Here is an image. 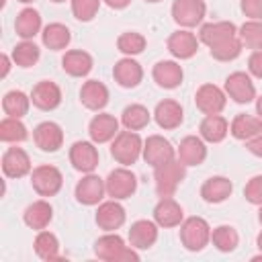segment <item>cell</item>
Listing matches in <instances>:
<instances>
[{
	"mask_svg": "<svg viewBox=\"0 0 262 262\" xmlns=\"http://www.w3.org/2000/svg\"><path fill=\"white\" fill-rule=\"evenodd\" d=\"M94 254L104 262H129V260L137 262L139 260L137 250L133 246H127L117 231H104V235H100L94 244Z\"/></svg>",
	"mask_w": 262,
	"mask_h": 262,
	"instance_id": "obj_1",
	"label": "cell"
},
{
	"mask_svg": "<svg viewBox=\"0 0 262 262\" xmlns=\"http://www.w3.org/2000/svg\"><path fill=\"white\" fill-rule=\"evenodd\" d=\"M141 154H143V139L139 137L137 131H131V129L119 131L117 137L111 141V156L121 166L135 164L141 158Z\"/></svg>",
	"mask_w": 262,
	"mask_h": 262,
	"instance_id": "obj_2",
	"label": "cell"
},
{
	"mask_svg": "<svg viewBox=\"0 0 262 262\" xmlns=\"http://www.w3.org/2000/svg\"><path fill=\"white\" fill-rule=\"evenodd\" d=\"M184 178H186V166L178 158L154 168V184L160 196H172Z\"/></svg>",
	"mask_w": 262,
	"mask_h": 262,
	"instance_id": "obj_3",
	"label": "cell"
},
{
	"mask_svg": "<svg viewBox=\"0 0 262 262\" xmlns=\"http://www.w3.org/2000/svg\"><path fill=\"white\" fill-rule=\"evenodd\" d=\"M211 231L203 217H188L180 223V242L188 252H201L211 244Z\"/></svg>",
	"mask_w": 262,
	"mask_h": 262,
	"instance_id": "obj_4",
	"label": "cell"
},
{
	"mask_svg": "<svg viewBox=\"0 0 262 262\" xmlns=\"http://www.w3.org/2000/svg\"><path fill=\"white\" fill-rule=\"evenodd\" d=\"M31 186L39 196H55L63 186V174L51 164H41L31 172Z\"/></svg>",
	"mask_w": 262,
	"mask_h": 262,
	"instance_id": "obj_5",
	"label": "cell"
},
{
	"mask_svg": "<svg viewBox=\"0 0 262 262\" xmlns=\"http://www.w3.org/2000/svg\"><path fill=\"white\" fill-rule=\"evenodd\" d=\"M106 194L115 201H125L137 190V176L129 170V166H119L108 172L104 178Z\"/></svg>",
	"mask_w": 262,
	"mask_h": 262,
	"instance_id": "obj_6",
	"label": "cell"
},
{
	"mask_svg": "<svg viewBox=\"0 0 262 262\" xmlns=\"http://www.w3.org/2000/svg\"><path fill=\"white\" fill-rule=\"evenodd\" d=\"M207 14L205 0H174L172 2V18L182 29H192L203 23Z\"/></svg>",
	"mask_w": 262,
	"mask_h": 262,
	"instance_id": "obj_7",
	"label": "cell"
},
{
	"mask_svg": "<svg viewBox=\"0 0 262 262\" xmlns=\"http://www.w3.org/2000/svg\"><path fill=\"white\" fill-rule=\"evenodd\" d=\"M104 194H106V184H104V180H102L98 174H94V172L84 174V176L78 180L76 188H74L76 201H78L80 205H86V207L100 205L102 199H104Z\"/></svg>",
	"mask_w": 262,
	"mask_h": 262,
	"instance_id": "obj_8",
	"label": "cell"
},
{
	"mask_svg": "<svg viewBox=\"0 0 262 262\" xmlns=\"http://www.w3.org/2000/svg\"><path fill=\"white\" fill-rule=\"evenodd\" d=\"M223 90L237 104H248V102H252L256 98V86L252 82V76L246 74V72H233V74H229L225 78Z\"/></svg>",
	"mask_w": 262,
	"mask_h": 262,
	"instance_id": "obj_9",
	"label": "cell"
},
{
	"mask_svg": "<svg viewBox=\"0 0 262 262\" xmlns=\"http://www.w3.org/2000/svg\"><path fill=\"white\" fill-rule=\"evenodd\" d=\"M141 158L151 168H158V166L174 160L176 158V149L172 147V143L166 137H162V135H149L143 141V154H141Z\"/></svg>",
	"mask_w": 262,
	"mask_h": 262,
	"instance_id": "obj_10",
	"label": "cell"
},
{
	"mask_svg": "<svg viewBox=\"0 0 262 262\" xmlns=\"http://www.w3.org/2000/svg\"><path fill=\"white\" fill-rule=\"evenodd\" d=\"M194 104L203 115H221L227 104V94L215 84H203L194 94Z\"/></svg>",
	"mask_w": 262,
	"mask_h": 262,
	"instance_id": "obj_11",
	"label": "cell"
},
{
	"mask_svg": "<svg viewBox=\"0 0 262 262\" xmlns=\"http://www.w3.org/2000/svg\"><path fill=\"white\" fill-rule=\"evenodd\" d=\"M70 164L74 166V170L82 172V174H90L96 170L98 166V149L96 143L90 141H74L70 147Z\"/></svg>",
	"mask_w": 262,
	"mask_h": 262,
	"instance_id": "obj_12",
	"label": "cell"
},
{
	"mask_svg": "<svg viewBox=\"0 0 262 262\" xmlns=\"http://www.w3.org/2000/svg\"><path fill=\"white\" fill-rule=\"evenodd\" d=\"M33 141L41 151L53 154L63 145V129L55 121H43L33 129Z\"/></svg>",
	"mask_w": 262,
	"mask_h": 262,
	"instance_id": "obj_13",
	"label": "cell"
},
{
	"mask_svg": "<svg viewBox=\"0 0 262 262\" xmlns=\"http://www.w3.org/2000/svg\"><path fill=\"white\" fill-rule=\"evenodd\" d=\"M119 133V119L111 113H98L90 119L88 123V135L90 139L98 145V143H108L117 137Z\"/></svg>",
	"mask_w": 262,
	"mask_h": 262,
	"instance_id": "obj_14",
	"label": "cell"
},
{
	"mask_svg": "<svg viewBox=\"0 0 262 262\" xmlns=\"http://www.w3.org/2000/svg\"><path fill=\"white\" fill-rule=\"evenodd\" d=\"M96 225L102 229V231H117L125 225V219H127V213H125V207L111 199V201H104L98 205L96 209Z\"/></svg>",
	"mask_w": 262,
	"mask_h": 262,
	"instance_id": "obj_15",
	"label": "cell"
},
{
	"mask_svg": "<svg viewBox=\"0 0 262 262\" xmlns=\"http://www.w3.org/2000/svg\"><path fill=\"white\" fill-rule=\"evenodd\" d=\"M31 172V158L23 147L14 145L2 154V174L6 178H25Z\"/></svg>",
	"mask_w": 262,
	"mask_h": 262,
	"instance_id": "obj_16",
	"label": "cell"
},
{
	"mask_svg": "<svg viewBox=\"0 0 262 262\" xmlns=\"http://www.w3.org/2000/svg\"><path fill=\"white\" fill-rule=\"evenodd\" d=\"M199 43L201 41L196 39L194 33H190L188 29H178V31H174L168 37L166 47H168L172 57H176V59H190L199 51Z\"/></svg>",
	"mask_w": 262,
	"mask_h": 262,
	"instance_id": "obj_17",
	"label": "cell"
},
{
	"mask_svg": "<svg viewBox=\"0 0 262 262\" xmlns=\"http://www.w3.org/2000/svg\"><path fill=\"white\" fill-rule=\"evenodd\" d=\"M31 102L39 111H55L61 104V88L51 80H41L31 90Z\"/></svg>",
	"mask_w": 262,
	"mask_h": 262,
	"instance_id": "obj_18",
	"label": "cell"
},
{
	"mask_svg": "<svg viewBox=\"0 0 262 262\" xmlns=\"http://www.w3.org/2000/svg\"><path fill=\"white\" fill-rule=\"evenodd\" d=\"M178 160L188 168V166H201L207 160V141L199 135H186L180 139L178 149H176Z\"/></svg>",
	"mask_w": 262,
	"mask_h": 262,
	"instance_id": "obj_19",
	"label": "cell"
},
{
	"mask_svg": "<svg viewBox=\"0 0 262 262\" xmlns=\"http://www.w3.org/2000/svg\"><path fill=\"white\" fill-rule=\"evenodd\" d=\"M113 78L121 88H137L143 80V68L133 57H123L113 66Z\"/></svg>",
	"mask_w": 262,
	"mask_h": 262,
	"instance_id": "obj_20",
	"label": "cell"
},
{
	"mask_svg": "<svg viewBox=\"0 0 262 262\" xmlns=\"http://www.w3.org/2000/svg\"><path fill=\"white\" fill-rule=\"evenodd\" d=\"M151 76H154V82L164 88V90H174L182 84V78H184V72H182V66L174 59H162L154 66L151 70Z\"/></svg>",
	"mask_w": 262,
	"mask_h": 262,
	"instance_id": "obj_21",
	"label": "cell"
},
{
	"mask_svg": "<svg viewBox=\"0 0 262 262\" xmlns=\"http://www.w3.org/2000/svg\"><path fill=\"white\" fill-rule=\"evenodd\" d=\"M154 121L158 123L160 129L170 131V129H176V127L182 125V121H184V111H182L180 102H176V100H172V98H164V100H160V102L156 104V108H154Z\"/></svg>",
	"mask_w": 262,
	"mask_h": 262,
	"instance_id": "obj_22",
	"label": "cell"
},
{
	"mask_svg": "<svg viewBox=\"0 0 262 262\" xmlns=\"http://www.w3.org/2000/svg\"><path fill=\"white\" fill-rule=\"evenodd\" d=\"M154 221L164 229L178 227L184 221V211L172 196H160L158 205L154 207Z\"/></svg>",
	"mask_w": 262,
	"mask_h": 262,
	"instance_id": "obj_23",
	"label": "cell"
},
{
	"mask_svg": "<svg viewBox=\"0 0 262 262\" xmlns=\"http://www.w3.org/2000/svg\"><path fill=\"white\" fill-rule=\"evenodd\" d=\"M80 102L94 113H100L108 104V88L100 80H86L80 88Z\"/></svg>",
	"mask_w": 262,
	"mask_h": 262,
	"instance_id": "obj_24",
	"label": "cell"
},
{
	"mask_svg": "<svg viewBox=\"0 0 262 262\" xmlns=\"http://www.w3.org/2000/svg\"><path fill=\"white\" fill-rule=\"evenodd\" d=\"M237 35V27L231 20H215V23H205L199 29V41L207 47H213L225 39H231Z\"/></svg>",
	"mask_w": 262,
	"mask_h": 262,
	"instance_id": "obj_25",
	"label": "cell"
},
{
	"mask_svg": "<svg viewBox=\"0 0 262 262\" xmlns=\"http://www.w3.org/2000/svg\"><path fill=\"white\" fill-rule=\"evenodd\" d=\"M160 225L149 219H139L129 227V246L135 250H149L158 242Z\"/></svg>",
	"mask_w": 262,
	"mask_h": 262,
	"instance_id": "obj_26",
	"label": "cell"
},
{
	"mask_svg": "<svg viewBox=\"0 0 262 262\" xmlns=\"http://www.w3.org/2000/svg\"><path fill=\"white\" fill-rule=\"evenodd\" d=\"M92 66H94V59L84 49H70L61 57V68L72 78H84V76H88L92 72Z\"/></svg>",
	"mask_w": 262,
	"mask_h": 262,
	"instance_id": "obj_27",
	"label": "cell"
},
{
	"mask_svg": "<svg viewBox=\"0 0 262 262\" xmlns=\"http://www.w3.org/2000/svg\"><path fill=\"white\" fill-rule=\"evenodd\" d=\"M53 219V207L49 205V201L45 199H39V201H33L25 213H23V221L29 229H35V231H41V229H47V225L51 223Z\"/></svg>",
	"mask_w": 262,
	"mask_h": 262,
	"instance_id": "obj_28",
	"label": "cell"
},
{
	"mask_svg": "<svg viewBox=\"0 0 262 262\" xmlns=\"http://www.w3.org/2000/svg\"><path fill=\"white\" fill-rule=\"evenodd\" d=\"M233 192V184L227 176H211L203 182L201 186V196L205 203H211V205H219L223 201H227Z\"/></svg>",
	"mask_w": 262,
	"mask_h": 262,
	"instance_id": "obj_29",
	"label": "cell"
},
{
	"mask_svg": "<svg viewBox=\"0 0 262 262\" xmlns=\"http://www.w3.org/2000/svg\"><path fill=\"white\" fill-rule=\"evenodd\" d=\"M43 31V23H41V14L39 10L27 6L23 8L16 18H14V33L20 37V39H33L35 35H39Z\"/></svg>",
	"mask_w": 262,
	"mask_h": 262,
	"instance_id": "obj_30",
	"label": "cell"
},
{
	"mask_svg": "<svg viewBox=\"0 0 262 262\" xmlns=\"http://www.w3.org/2000/svg\"><path fill=\"white\" fill-rule=\"evenodd\" d=\"M229 133V123L221 115H205L199 125V135L207 143H221Z\"/></svg>",
	"mask_w": 262,
	"mask_h": 262,
	"instance_id": "obj_31",
	"label": "cell"
},
{
	"mask_svg": "<svg viewBox=\"0 0 262 262\" xmlns=\"http://www.w3.org/2000/svg\"><path fill=\"white\" fill-rule=\"evenodd\" d=\"M260 131H262V119L248 115V113L235 115L233 121L229 123V133L239 141H248V139L256 137Z\"/></svg>",
	"mask_w": 262,
	"mask_h": 262,
	"instance_id": "obj_32",
	"label": "cell"
},
{
	"mask_svg": "<svg viewBox=\"0 0 262 262\" xmlns=\"http://www.w3.org/2000/svg\"><path fill=\"white\" fill-rule=\"evenodd\" d=\"M41 41H43V45H45L47 49H51V51H61V49H66V47L70 45L72 33H70V29H68L63 23H49V25H45L43 31H41Z\"/></svg>",
	"mask_w": 262,
	"mask_h": 262,
	"instance_id": "obj_33",
	"label": "cell"
},
{
	"mask_svg": "<svg viewBox=\"0 0 262 262\" xmlns=\"http://www.w3.org/2000/svg\"><path fill=\"white\" fill-rule=\"evenodd\" d=\"M151 115H154V113H149L147 106H143V104H139V102H133V104H127V106L123 108V113H121V123H123L125 129L141 131V129H145V127L149 125Z\"/></svg>",
	"mask_w": 262,
	"mask_h": 262,
	"instance_id": "obj_34",
	"label": "cell"
},
{
	"mask_svg": "<svg viewBox=\"0 0 262 262\" xmlns=\"http://www.w3.org/2000/svg\"><path fill=\"white\" fill-rule=\"evenodd\" d=\"M31 94H25L23 90H10L4 94L2 98V111L6 117H14V119H23L29 113L31 106Z\"/></svg>",
	"mask_w": 262,
	"mask_h": 262,
	"instance_id": "obj_35",
	"label": "cell"
},
{
	"mask_svg": "<svg viewBox=\"0 0 262 262\" xmlns=\"http://www.w3.org/2000/svg\"><path fill=\"white\" fill-rule=\"evenodd\" d=\"M33 248H35V254L41 258V260H59V239L55 233L47 231V229H41L37 231V237L33 242Z\"/></svg>",
	"mask_w": 262,
	"mask_h": 262,
	"instance_id": "obj_36",
	"label": "cell"
},
{
	"mask_svg": "<svg viewBox=\"0 0 262 262\" xmlns=\"http://www.w3.org/2000/svg\"><path fill=\"white\" fill-rule=\"evenodd\" d=\"M10 57H12L14 66H18V68H33L41 57V49L33 43V39H23L20 43H16L12 47Z\"/></svg>",
	"mask_w": 262,
	"mask_h": 262,
	"instance_id": "obj_37",
	"label": "cell"
},
{
	"mask_svg": "<svg viewBox=\"0 0 262 262\" xmlns=\"http://www.w3.org/2000/svg\"><path fill=\"white\" fill-rule=\"evenodd\" d=\"M0 139L4 143H23L29 139V129L20 119L4 117L0 121Z\"/></svg>",
	"mask_w": 262,
	"mask_h": 262,
	"instance_id": "obj_38",
	"label": "cell"
},
{
	"mask_svg": "<svg viewBox=\"0 0 262 262\" xmlns=\"http://www.w3.org/2000/svg\"><path fill=\"white\" fill-rule=\"evenodd\" d=\"M211 244L223 252V254H229L237 248L239 244V233L235 231V227L231 225H217L213 231H211Z\"/></svg>",
	"mask_w": 262,
	"mask_h": 262,
	"instance_id": "obj_39",
	"label": "cell"
},
{
	"mask_svg": "<svg viewBox=\"0 0 262 262\" xmlns=\"http://www.w3.org/2000/svg\"><path fill=\"white\" fill-rule=\"evenodd\" d=\"M237 37L246 49H252V51L262 49V20H250L248 18L237 29Z\"/></svg>",
	"mask_w": 262,
	"mask_h": 262,
	"instance_id": "obj_40",
	"label": "cell"
},
{
	"mask_svg": "<svg viewBox=\"0 0 262 262\" xmlns=\"http://www.w3.org/2000/svg\"><path fill=\"white\" fill-rule=\"evenodd\" d=\"M145 45H147V39L137 31H125L117 39V49L127 57L139 55L145 49Z\"/></svg>",
	"mask_w": 262,
	"mask_h": 262,
	"instance_id": "obj_41",
	"label": "cell"
},
{
	"mask_svg": "<svg viewBox=\"0 0 262 262\" xmlns=\"http://www.w3.org/2000/svg\"><path fill=\"white\" fill-rule=\"evenodd\" d=\"M242 49H244V45H242L239 37L235 35V37H231V39H225V41H221V43L209 47V53H211V57L217 59V61H233V59L239 57Z\"/></svg>",
	"mask_w": 262,
	"mask_h": 262,
	"instance_id": "obj_42",
	"label": "cell"
},
{
	"mask_svg": "<svg viewBox=\"0 0 262 262\" xmlns=\"http://www.w3.org/2000/svg\"><path fill=\"white\" fill-rule=\"evenodd\" d=\"M70 2H72V14L80 23H90L98 14L102 0H70Z\"/></svg>",
	"mask_w": 262,
	"mask_h": 262,
	"instance_id": "obj_43",
	"label": "cell"
},
{
	"mask_svg": "<svg viewBox=\"0 0 262 262\" xmlns=\"http://www.w3.org/2000/svg\"><path fill=\"white\" fill-rule=\"evenodd\" d=\"M244 196L248 203L252 205H262V174H256L252 176L248 182H246V188H244Z\"/></svg>",
	"mask_w": 262,
	"mask_h": 262,
	"instance_id": "obj_44",
	"label": "cell"
},
{
	"mask_svg": "<svg viewBox=\"0 0 262 262\" xmlns=\"http://www.w3.org/2000/svg\"><path fill=\"white\" fill-rule=\"evenodd\" d=\"M239 8L250 20H262V0H242Z\"/></svg>",
	"mask_w": 262,
	"mask_h": 262,
	"instance_id": "obj_45",
	"label": "cell"
},
{
	"mask_svg": "<svg viewBox=\"0 0 262 262\" xmlns=\"http://www.w3.org/2000/svg\"><path fill=\"white\" fill-rule=\"evenodd\" d=\"M248 72H250V76L262 80V49L250 53V57H248Z\"/></svg>",
	"mask_w": 262,
	"mask_h": 262,
	"instance_id": "obj_46",
	"label": "cell"
},
{
	"mask_svg": "<svg viewBox=\"0 0 262 262\" xmlns=\"http://www.w3.org/2000/svg\"><path fill=\"white\" fill-rule=\"evenodd\" d=\"M246 147H248V151H250V154H254V156L262 158V131H260L256 137L248 139V141H246Z\"/></svg>",
	"mask_w": 262,
	"mask_h": 262,
	"instance_id": "obj_47",
	"label": "cell"
},
{
	"mask_svg": "<svg viewBox=\"0 0 262 262\" xmlns=\"http://www.w3.org/2000/svg\"><path fill=\"white\" fill-rule=\"evenodd\" d=\"M10 63H14L12 57H10L8 53H2V55H0V68H2V70H0V78H6V76H8Z\"/></svg>",
	"mask_w": 262,
	"mask_h": 262,
	"instance_id": "obj_48",
	"label": "cell"
},
{
	"mask_svg": "<svg viewBox=\"0 0 262 262\" xmlns=\"http://www.w3.org/2000/svg\"><path fill=\"white\" fill-rule=\"evenodd\" d=\"M108 8H115V10H123V8H127L129 4H131V0H102Z\"/></svg>",
	"mask_w": 262,
	"mask_h": 262,
	"instance_id": "obj_49",
	"label": "cell"
},
{
	"mask_svg": "<svg viewBox=\"0 0 262 262\" xmlns=\"http://www.w3.org/2000/svg\"><path fill=\"white\" fill-rule=\"evenodd\" d=\"M256 115L262 119V96H258V98H256Z\"/></svg>",
	"mask_w": 262,
	"mask_h": 262,
	"instance_id": "obj_50",
	"label": "cell"
},
{
	"mask_svg": "<svg viewBox=\"0 0 262 262\" xmlns=\"http://www.w3.org/2000/svg\"><path fill=\"white\" fill-rule=\"evenodd\" d=\"M256 246H258V250L262 252V231L258 233V237H256Z\"/></svg>",
	"mask_w": 262,
	"mask_h": 262,
	"instance_id": "obj_51",
	"label": "cell"
},
{
	"mask_svg": "<svg viewBox=\"0 0 262 262\" xmlns=\"http://www.w3.org/2000/svg\"><path fill=\"white\" fill-rule=\"evenodd\" d=\"M258 221H260V225H262V205H260V211H258Z\"/></svg>",
	"mask_w": 262,
	"mask_h": 262,
	"instance_id": "obj_52",
	"label": "cell"
},
{
	"mask_svg": "<svg viewBox=\"0 0 262 262\" xmlns=\"http://www.w3.org/2000/svg\"><path fill=\"white\" fill-rule=\"evenodd\" d=\"M145 2H149V4H158V2H162V0H145Z\"/></svg>",
	"mask_w": 262,
	"mask_h": 262,
	"instance_id": "obj_53",
	"label": "cell"
},
{
	"mask_svg": "<svg viewBox=\"0 0 262 262\" xmlns=\"http://www.w3.org/2000/svg\"><path fill=\"white\" fill-rule=\"evenodd\" d=\"M49 2H53V4H61V2H66V0H49Z\"/></svg>",
	"mask_w": 262,
	"mask_h": 262,
	"instance_id": "obj_54",
	"label": "cell"
},
{
	"mask_svg": "<svg viewBox=\"0 0 262 262\" xmlns=\"http://www.w3.org/2000/svg\"><path fill=\"white\" fill-rule=\"evenodd\" d=\"M16 2H23V4H31L33 0H16Z\"/></svg>",
	"mask_w": 262,
	"mask_h": 262,
	"instance_id": "obj_55",
	"label": "cell"
}]
</instances>
